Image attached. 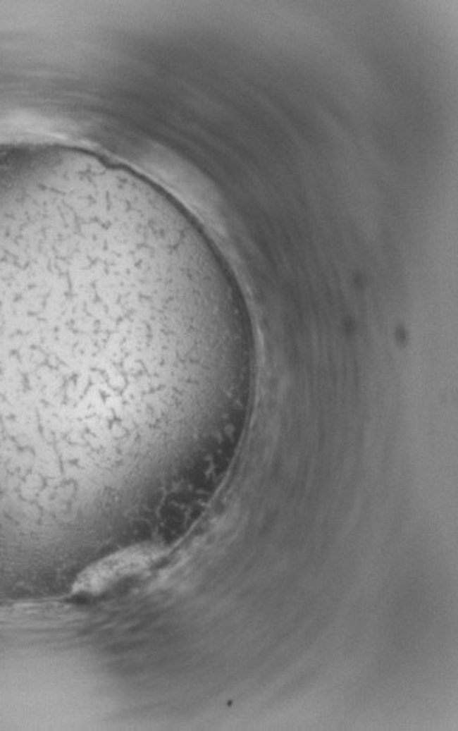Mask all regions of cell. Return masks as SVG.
I'll use <instances>...</instances> for the list:
<instances>
[{
	"mask_svg": "<svg viewBox=\"0 0 458 731\" xmlns=\"http://www.w3.org/2000/svg\"><path fill=\"white\" fill-rule=\"evenodd\" d=\"M154 547H135L120 551L101 560L86 570L75 584V591L83 594H99L119 579L149 566L159 558Z\"/></svg>",
	"mask_w": 458,
	"mask_h": 731,
	"instance_id": "6da1fadb",
	"label": "cell"
}]
</instances>
